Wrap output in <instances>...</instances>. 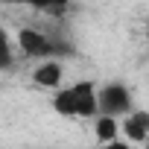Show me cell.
<instances>
[{
    "label": "cell",
    "instance_id": "3",
    "mask_svg": "<svg viewBox=\"0 0 149 149\" xmlns=\"http://www.w3.org/2000/svg\"><path fill=\"white\" fill-rule=\"evenodd\" d=\"M134 111L132 105V91L123 82H105L100 88V117H114V120H126Z\"/></svg>",
    "mask_w": 149,
    "mask_h": 149
},
{
    "label": "cell",
    "instance_id": "1",
    "mask_svg": "<svg viewBox=\"0 0 149 149\" xmlns=\"http://www.w3.org/2000/svg\"><path fill=\"white\" fill-rule=\"evenodd\" d=\"M53 111L67 120H97L100 117V88L91 79H79L58 88L53 97Z\"/></svg>",
    "mask_w": 149,
    "mask_h": 149
},
{
    "label": "cell",
    "instance_id": "8",
    "mask_svg": "<svg viewBox=\"0 0 149 149\" xmlns=\"http://www.w3.org/2000/svg\"><path fill=\"white\" fill-rule=\"evenodd\" d=\"M102 149H134L129 140H114V143H108V146H102Z\"/></svg>",
    "mask_w": 149,
    "mask_h": 149
},
{
    "label": "cell",
    "instance_id": "4",
    "mask_svg": "<svg viewBox=\"0 0 149 149\" xmlns=\"http://www.w3.org/2000/svg\"><path fill=\"white\" fill-rule=\"evenodd\" d=\"M120 132L129 143H143L149 137V111L134 108L126 120H120Z\"/></svg>",
    "mask_w": 149,
    "mask_h": 149
},
{
    "label": "cell",
    "instance_id": "5",
    "mask_svg": "<svg viewBox=\"0 0 149 149\" xmlns=\"http://www.w3.org/2000/svg\"><path fill=\"white\" fill-rule=\"evenodd\" d=\"M61 76H64V70H61V61L58 58H47V61H38L32 67V82L38 88H58L61 85Z\"/></svg>",
    "mask_w": 149,
    "mask_h": 149
},
{
    "label": "cell",
    "instance_id": "2",
    "mask_svg": "<svg viewBox=\"0 0 149 149\" xmlns=\"http://www.w3.org/2000/svg\"><path fill=\"white\" fill-rule=\"evenodd\" d=\"M15 44H18V50H21L26 58H35V61L56 58L58 53H73V44H67L64 38L50 35V32H44V29H35V26L18 29Z\"/></svg>",
    "mask_w": 149,
    "mask_h": 149
},
{
    "label": "cell",
    "instance_id": "7",
    "mask_svg": "<svg viewBox=\"0 0 149 149\" xmlns=\"http://www.w3.org/2000/svg\"><path fill=\"white\" fill-rule=\"evenodd\" d=\"M12 38H9V32L3 29V26H0V67H3V70H9L12 67Z\"/></svg>",
    "mask_w": 149,
    "mask_h": 149
},
{
    "label": "cell",
    "instance_id": "6",
    "mask_svg": "<svg viewBox=\"0 0 149 149\" xmlns=\"http://www.w3.org/2000/svg\"><path fill=\"white\" fill-rule=\"evenodd\" d=\"M117 132H120V120H114V117H97V120H94V134H97V140H100L102 146L120 140Z\"/></svg>",
    "mask_w": 149,
    "mask_h": 149
}]
</instances>
